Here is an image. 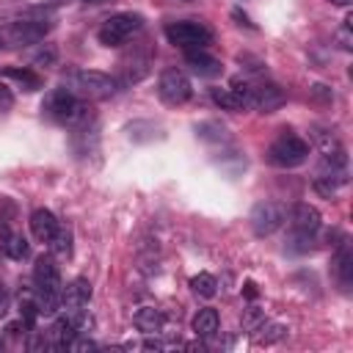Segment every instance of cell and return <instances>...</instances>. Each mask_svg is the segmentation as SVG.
<instances>
[{
	"label": "cell",
	"instance_id": "8fae6325",
	"mask_svg": "<svg viewBox=\"0 0 353 353\" xmlns=\"http://www.w3.org/2000/svg\"><path fill=\"white\" fill-rule=\"evenodd\" d=\"M290 223H292V229L301 232V234H314V232L320 229V212H317V207L301 201V204L292 207V212H290Z\"/></svg>",
	"mask_w": 353,
	"mask_h": 353
},
{
	"label": "cell",
	"instance_id": "8992f818",
	"mask_svg": "<svg viewBox=\"0 0 353 353\" xmlns=\"http://www.w3.org/2000/svg\"><path fill=\"white\" fill-rule=\"evenodd\" d=\"M157 94H160V99H163L165 105H182V102L190 99L193 88H190V80H188V74H185L182 69L168 66V69L160 72Z\"/></svg>",
	"mask_w": 353,
	"mask_h": 353
},
{
	"label": "cell",
	"instance_id": "5b68a950",
	"mask_svg": "<svg viewBox=\"0 0 353 353\" xmlns=\"http://www.w3.org/2000/svg\"><path fill=\"white\" fill-rule=\"evenodd\" d=\"M309 157V143L303 141V138H298V135H281V138H276L273 143H270V149H268V163H273V165H279V168H295V165H301L303 160Z\"/></svg>",
	"mask_w": 353,
	"mask_h": 353
},
{
	"label": "cell",
	"instance_id": "d590c367",
	"mask_svg": "<svg viewBox=\"0 0 353 353\" xmlns=\"http://www.w3.org/2000/svg\"><path fill=\"white\" fill-rule=\"evenodd\" d=\"M334 6H350V0H331Z\"/></svg>",
	"mask_w": 353,
	"mask_h": 353
},
{
	"label": "cell",
	"instance_id": "2e32d148",
	"mask_svg": "<svg viewBox=\"0 0 353 353\" xmlns=\"http://www.w3.org/2000/svg\"><path fill=\"white\" fill-rule=\"evenodd\" d=\"M132 323H135L138 331H143V334H154V331L163 328V314H160L157 309H152V306H143V309L135 312Z\"/></svg>",
	"mask_w": 353,
	"mask_h": 353
},
{
	"label": "cell",
	"instance_id": "1f68e13d",
	"mask_svg": "<svg viewBox=\"0 0 353 353\" xmlns=\"http://www.w3.org/2000/svg\"><path fill=\"white\" fill-rule=\"evenodd\" d=\"M232 17H234V19L240 22V25H245V28H254V25H251V19H248V17H245V14L240 11V8H234V11H232Z\"/></svg>",
	"mask_w": 353,
	"mask_h": 353
},
{
	"label": "cell",
	"instance_id": "d4e9b609",
	"mask_svg": "<svg viewBox=\"0 0 353 353\" xmlns=\"http://www.w3.org/2000/svg\"><path fill=\"white\" fill-rule=\"evenodd\" d=\"M19 314H22V323H25L28 328H33V325H36V317H39L36 298H22V303H19Z\"/></svg>",
	"mask_w": 353,
	"mask_h": 353
},
{
	"label": "cell",
	"instance_id": "30bf717a",
	"mask_svg": "<svg viewBox=\"0 0 353 353\" xmlns=\"http://www.w3.org/2000/svg\"><path fill=\"white\" fill-rule=\"evenodd\" d=\"M33 284L36 290H52V292H61V273H58V265L52 256H39L36 265H33Z\"/></svg>",
	"mask_w": 353,
	"mask_h": 353
},
{
	"label": "cell",
	"instance_id": "3957f363",
	"mask_svg": "<svg viewBox=\"0 0 353 353\" xmlns=\"http://www.w3.org/2000/svg\"><path fill=\"white\" fill-rule=\"evenodd\" d=\"M50 22L47 19H17L0 28V47H28L41 41L50 33Z\"/></svg>",
	"mask_w": 353,
	"mask_h": 353
},
{
	"label": "cell",
	"instance_id": "5bb4252c",
	"mask_svg": "<svg viewBox=\"0 0 353 353\" xmlns=\"http://www.w3.org/2000/svg\"><path fill=\"white\" fill-rule=\"evenodd\" d=\"M185 58H188V66L199 74V77H215V74H221V61L218 58H212V55H207L204 50H185Z\"/></svg>",
	"mask_w": 353,
	"mask_h": 353
},
{
	"label": "cell",
	"instance_id": "4dcf8cb0",
	"mask_svg": "<svg viewBox=\"0 0 353 353\" xmlns=\"http://www.w3.org/2000/svg\"><path fill=\"white\" fill-rule=\"evenodd\" d=\"M312 94H314V97H320V99H331V97H334V94H331L325 85H320V83H317V85H312Z\"/></svg>",
	"mask_w": 353,
	"mask_h": 353
},
{
	"label": "cell",
	"instance_id": "d6a6232c",
	"mask_svg": "<svg viewBox=\"0 0 353 353\" xmlns=\"http://www.w3.org/2000/svg\"><path fill=\"white\" fill-rule=\"evenodd\" d=\"M143 347H146V350H163V342H157V339H146Z\"/></svg>",
	"mask_w": 353,
	"mask_h": 353
},
{
	"label": "cell",
	"instance_id": "f546056e",
	"mask_svg": "<svg viewBox=\"0 0 353 353\" xmlns=\"http://www.w3.org/2000/svg\"><path fill=\"white\" fill-rule=\"evenodd\" d=\"M52 61H55V52H52V50H47V52H39V55L33 58V63H39V66H41V63L47 66V63H52Z\"/></svg>",
	"mask_w": 353,
	"mask_h": 353
},
{
	"label": "cell",
	"instance_id": "4fadbf2b",
	"mask_svg": "<svg viewBox=\"0 0 353 353\" xmlns=\"http://www.w3.org/2000/svg\"><path fill=\"white\" fill-rule=\"evenodd\" d=\"M91 301V281L88 279H74L61 290V303L69 309H83Z\"/></svg>",
	"mask_w": 353,
	"mask_h": 353
},
{
	"label": "cell",
	"instance_id": "cb8c5ba5",
	"mask_svg": "<svg viewBox=\"0 0 353 353\" xmlns=\"http://www.w3.org/2000/svg\"><path fill=\"white\" fill-rule=\"evenodd\" d=\"M50 245H52V254H55V256L69 259V256H72V232H69V229H58L55 237L50 240Z\"/></svg>",
	"mask_w": 353,
	"mask_h": 353
},
{
	"label": "cell",
	"instance_id": "7a4b0ae2",
	"mask_svg": "<svg viewBox=\"0 0 353 353\" xmlns=\"http://www.w3.org/2000/svg\"><path fill=\"white\" fill-rule=\"evenodd\" d=\"M165 39L168 44L182 47V50H207V44H212V30L204 22L179 19V22L165 25Z\"/></svg>",
	"mask_w": 353,
	"mask_h": 353
},
{
	"label": "cell",
	"instance_id": "6da1fadb",
	"mask_svg": "<svg viewBox=\"0 0 353 353\" xmlns=\"http://www.w3.org/2000/svg\"><path fill=\"white\" fill-rule=\"evenodd\" d=\"M41 110L61 121V124H69V127H83L85 121H91V108L85 102H80L72 91L66 88H55L47 94V99L41 102Z\"/></svg>",
	"mask_w": 353,
	"mask_h": 353
},
{
	"label": "cell",
	"instance_id": "e0dca14e",
	"mask_svg": "<svg viewBox=\"0 0 353 353\" xmlns=\"http://www.w3.org/2000/svg\"><path fill=\"white\" fill-rule=\"evenodd\" d=\"M190 325H193V334L196 336H212L218 331V312L210 309V306L207 309H199Z\"/></svg>",
	"mask_w": 353,
	"mask_h": 353
},
{
	"label": "cell",
	"instance_id": "484cf974",
	"mask_svg": "<svg viewBox=\"0 0 353 353\" xmlns=\"http://www.w3.org/2000/svg\"><path fill=\"white\" fill-rule=\"evenodd\" d=\"M314 190H317L320 196L331 199V196L339 190V182H334L331 176H320V174H317V179H314Z\"/></svg>",
	"mask_w": 353,
	"mask_h": 353
},
{
	"label": "cell",
	"instance_id": "83f0119b",
	"mask_svg": "<svg viewBox=\"0 0 353 353\" xmlns=\"http://www.w3.org/2000/svg\"><path fill=\"white\" fill-rule=\"evenodd\" d=\"M262 320H265V314H262L256 306H251V309H245V314H243V328L254 331V328H256Z\"/></svg>",
	"mask_w": 353,
	"mask_h": 353
},
{
	"label": "cell",
	"instance_id": "7402d4cb",
	"mask_svg": "<svg viewBox=\"0 0 353 353\" xmlns=\"http://www.w3.org/2000/svg\"><path fill=\"white\" fill-rule=\"evenodd\" d=\"M190 290H193L196 295H201V298H212V295L218 292V281H215V276H210V273H199V276L190 279Z\"/></svg>",
	"mask_w": 353,
	"mask_h": 353
},
{
	"label": "cell",
	"instance_id": "74e56055",
	"mask_svg": "<svg viewBox=\"0 0 353 353\" xmlns=\"http://www.w3.org/2000/svg\"><path fill=\"white\" fill-rule=\"evenodd\" d=\"M3 345H6V342H3V336H0V350H3Z\"/></svg>",
	"mask_w": 353,
	"mask_h": 353
},
{
	"label": "cell",
	"instance_id": "ac0fdd59",
	"mask_svg": "<svg viewBox=\"0 0 353 353\" xmlns=\"http://www.w3.org/2000/svg\"><path fill=\"white\" fill-rule=\"evenodd\" d=\"M3 254H6L8 259H17V262L28 259V256H30V243H28V237L11 232V234L3 240Z\"/></svg>",
	"mask_w": 353,
	"mask_h": 353
},
{
	"label": "cell",
	"instance_id": "836d02e7",
	"mask_svg": "<svg viewBox=\"0 0 353 353\" xmlns=\"http://www.w3.org/2000/svg\"><path fill=\"white\" fill-rule=\"evenodd\" d=\"M8 234H11V232H8V226H6V221L0 218V243H3V240H6Z\"/></svg>",
	"mask_w": 353,
	"mask_h": 353
},
{
	"label": "cell",
	"instance_id": "52a82bcc",
	"mask_svg": "<svg viewBox=\"0 0 353 353\" xmlns=\"http://www.w3.org/2000/svg\"><path fill=\"white\" fill-rule=\"evenodd\" d=\"M251 229L256 237H268L273 234L284 221H287V207L279 204V201H259L254 210H251Z\"/></svg>",
	"mask_w": 353,
	"mask_h": 353
},
{
	"label": "cell",
	"instance_id": "f1b7e54d",
	"mask_svg": "<svg viewBox=\"0 0 353 353\" xmlns=\"http://www.w3.org/2000/svg\"><path fill=\"white\" fill-rule=\"evenodd\" d=\"M11 108H14V94H11V88H8V85H3V83H0V116H6Z\"/></svg>",
	"mask_w": 353,
	"mask_h": 353
},
{
	"label": "cell",
	"instance_id": "d6986e66",
	"mask_svg": "<svg viewBox=\"0 0 353 353\" xmlns=\"http://www.w3.org/2000/svg\"><path fill=\"white\" fill-rule=\"evenodd\" d=\"M254 331H256L254 339H256L259 345H273V342H281V339L287 336V325H281V323H265V320H262Z\"/></svg>",
	"mask_w": 353,
	"mask_h": 353
},
{
	"label": "cell",
	"instance_id": "9c48e42d",
	"mask_svg": "<svg viewBox=\"0 0 353 353\" xmlns=\"http://www.w3.org/2000/svg\"><path fill=\"white\" fill-rule=\"evenodd\" d=\"M284 102H287V94L276 83H262V85H254L248 91V108H254L259 113H273Z\"/></svg>",
	"mask_w": 353,
	"mask_h": 353
},
{
	"label": "cell",
	"instance_id": "7c38bea8",
	"mask_svg": "<svg viewBox=\"0 0 353 353\" xmlns=\"http://www.w3.org/2000/svg\"><path fill=\"white\" fill-rule=\"evenodd\" d=\"M58 229H61V226H58V218H55L50 210H44V207L33 210V215H30V232H33V237H36L39 243H50Z\"/></svg>",
	"mask_w": 353,
	"mask_h": 353
},
{
	"label": "cell",
	"instance_id": "8d00e7d4",
	"mask_svg": "<svg viewBox=\"0 0 353 353\" xmlns=\"http://www.w3.org/2000/svg\"><path fill=\"white\" fill-rule=\"evenodd\" d=\"M85 3H105V0H85Z\"/></svg>",
	"mask_w": 353,
	"mask_h": 353
},
{
	"label": "cell",
	"instance_id": "277c9868",
	"mask_svg": "<svg viewBox=\"0 0 353 353\" xmlns=\"http://www.w3.org/2000/svg\"><path fill=\"white\" fill-rule=\"evenodd\" d=\"M141 28H143V17H141V14H132V11H124V14L108 17V19L102 22L97 39H99V44H105V47H119V44H124L132 33H138Z\"/></svg>",
	"mask_w": 353,
	"mask_h": 353
},
{
	"label": "cell",
	"instance_id": "9a60e30c",
	"mask_svg": "<svg viewBox=\"0 0 353 353\" xmlns=\"http://www.w3.org/2000/svg\"><path fill=\"white\" fill-rule=\"evenodd\" d=\"M334 270H336L339 284L347 290L350 281H353V254H350V245H347V243H342V248L336 251V256H334Z\"/></svg>",
	"mask_w": 353,
	"mask_h": 353
},
{
	"label": "cell",
	"instance_id": "603a6c76",
	"mask_svg": "<svg viewBox=\"0 0 353 353\" xmlns=\"http://www.w3.org/2000/svg\"><path fill=\"white\" fill-rule=\"evenodd\" d=\"M212 102H215L218 108H223V110H240V108H243L240 97H237L232 88H212Z\"/></svg>",
	"mask_w": 353,
	"mask_h": 353
},
{
	"label": "cell",
	"instance_id": "4316f807",
	"mask_svg": "<svg viewBox=\"0 0 353 353\" xmlns=\"http://www.w3.org/2000/svg\"><path fill=\"white\" fill-rule=\"evenodd\" d=\"M334 36H336V41H339V47H342V50H350V47H353L350 19H345V22H342V28H336V33H334Z\"/></svg>",
	"mask_w": 353,
	"mask_h": 353
},
{
	"label": "cell",
	"instance_id": "44dd1931",
	"mask_svg": "<svg viewBox=\"0 0 353 353\" xmlns=\"http://www.w3.org/2000/svg\"><path fill=\"white\" fill-rule=\"evenodd\" d=\"M314 143L320 149V154H336V152H345V146L339 143V138L334 132H325V130H314Z\"/></svg>",
	"mask_w": 353,
	"mask_h": 353
},
{
	"label": "cell",
	"instance_id": "e575fe53",
	"mask_svg": "<svg viewBox=\"0 0 353 353\" xmlns=\"http://www.w3.org/2000/svg\"><path fill=\"white\" fill-rule=\"evenodd\" d=\"M245 295H248V298H256V287H254L251 281H245Z\"/></svg>",
	"mask_w": 353,
	"mask_h": 353
},
{
	"label": "cell",
	"instance_id": "ffe728a7",
	"mask_svg": "<svg viewBox=\"0 0 353 353\" xmlns=\"http://www.w3.org/2000/svg\"><path fill=\"white\" fill-rule=\"evenodd\" d=\"M6 77H11V80H17L25 91H39L41 88V77L33 72V69H19V66H8L6 69Z\"/></svg>",
	"mask_w": 353,
	"mask_h": 353
},
{
	"label": "cell",
	"instance_id": "ba28073f",
	"mask_svg": "<svg viewBox=\"0 0 353 353\" xmlns=\"http://www.w3.org/2000/svg\"><path fill=\"white\" fill-rule=\"evenodd\" d=\"M72 80H74V88H80L88 97H99V99L113 97L119 91V80L99 69H80L72 74Z\"/></svg>",
	"mask_w": 353,
	"mask_h": 353
}]
</instances>
